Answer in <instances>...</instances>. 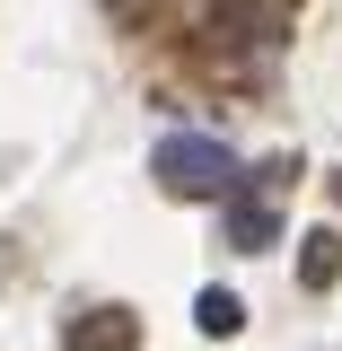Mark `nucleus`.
<instances>
[{
  "label": "nucleus",
  "instance_id": "1",
  "mask_svg": "<svg viewBox=\"0 0 342 351\" xmlns=\"http://www.w3.org/2000/svg\"><path fill=\"white\" fill-rule=\"evenodd\" d=\"M149 167H158V184H167L175 202H219V193H237V158H228L219 141H202V132H167Z\"/></svg>",
  "mask_w": 342,
  "mask_h": 351
},
{
  "label": "nucleus",
  "instance_id": "2",
  "mask_svg": "<svg viewBox=\"0 0 342 351\" xmlns=\"http://www.w3.org/2000/svg\"><path fill=\"white\" fill-rule=\"evenodd\" d=\"M132 343H141V316L132 307H88V316L62 325V351H132Z\"/></svg>",
  "mask_w": 342,
  "mask_h": 351
},
{
  "label": "nucleus",
  "instance_id": "3",
  "mask_svg": "<svg viewBox=\"0 0 342 351\" xmlns=\"http://www.w3.org/2000/svg\"><path fill=\"white\" fill-rule=\"evenodd\" d=\"M272 237H281L272 202H228V246H237V255H263Z\"/></svg>",
  "mask_w": 342,
  "mask_h": 351
},
{
  "label": "nucleus",
  "instance_id": "4",
  "mask_svg": "<svg viewBox=\"0 0 342 351\" xmlns=\"http://www.w3.org/2000/svg\"><path fill=\"white\" fill-rule=\"evenodd\" d=\"M299 281L307 290H334L342 281V228H316V237L299 246Z\"/></svg>",
  "mask_w": 342,
  "mask_h": 351
},
{
  "label": "nucleus",
  "instance_id": "5",
  "mask_svg": "<svg viewBox=\"0 0 342 351\" xmlns=\"http://www.w3.org/2000/svg\"><path fill=\"white\" fill-rule=\"evenodd\" d=\"M193 325H202V334H237V325H246V299H237V290H202V299H193Z\"/></svg>",
  "mask_w": 342,
  "mask_h": 351
},
{
  "label": "nucleus",
  "instance_id": "6",
  "mask_svg": "<svg viewBox=\"0 0 342 351\" xmlns=\"http://www.w3.org/2000/svg\"><path fill=\"white\" fill-rule=\"evenodd\" d=\"M114 9H123V18H132V9H141V0H114Z\"/></svg>",
  "mask_w": 342,
  "mask_h": 351
},
{
  "label": "nucleus",
  "instance_id": "7",
  "mask_svg": "<svg viewBox=\"0 0 342 351\" xmlns=\"http://www.w3.org/2000/svg\"><path fill=\"white\" fill-rule=\"evenodd\" d=\"M334 193H342V176H334Z\"/></svg>",
  "mask_w": 342,
  "mask_h": 351
}]
</instances>
